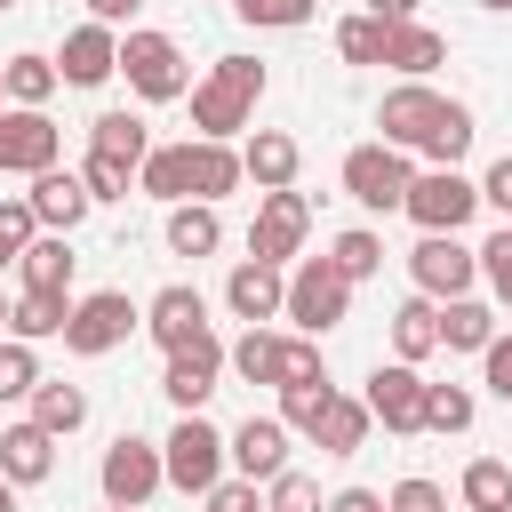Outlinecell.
<instances>
[{
	"label": "cell",
	"instance_id": "cell-7",
	"mask_svg": "<svg viewBox=\"0 0 512 512\" xmlns=\"http://www.w3.org/2000/svg\"><path fill=\"white\" fill-rule=\"evenodd\" d=\"M448 104L456 96H440L432 80H400V88H384V104H376V144H392V152H424L432 144V128L448 120Z\"/></svg>",
	"mask_w": 512,
	"mask_h": 512
},
{
	"label": "cell",
	"instance_id": "cell-55",
	"mask_svg": "<svg viewBox=\"0 0 512 512\" xmlns=\"http://www.w3.org/2000/svg\"><path fill=\"white\" fill-rule=\"evenodd\" d=\"M0 512H16V488H8V480H0Z\"/></svg>",
	"mask_w": 512,
	"mask_h": 512
},
{
	"label": "cell",
	"instance_id": "cell-47",
	"mask_svg": "<svg viewBox=\"0 0 512 512\" xmlns=\"http://www.w3.org/2000/svg\"><path fill=\"white\" fill-rule=\"evenodd\" d=\"M480 280H488V296H496V304H512V224L480 248Z\"/></svg>",
	"mask_w": 512,
	"mask_h": 512
},
{
	"label": "cell",
	"instance_id": "cell-51",
	"mask_svg": "<svg viewBox=\"0 0 512 512\" xmlns=\"http://www.w3.org/2000/svg\"><path fill=\"white\" fill-rule=\"evenodd\" d=\"M480 376H488V392H496V400H512V336H496V344L480 352Z\"/></svg>",
	"mask_w": 512,
	"mask_h": 512
},
{
	"label": "cell",
	"instance_id": "cell-24",
	"mask_svg": "<svg viewBox=\"0 0 512 512\" xmlns=\"http://www.w3.org/2000/svg\"><path fill=\"white\" fill-rule=\"evenodd\" d=\"M32 424H40L48 440H72V432L88 424V392L64 384V376H40V384H32Z\"/></svg>",
	"mask_w": 512,
	"mask_h": 512
},
{
	"label": "cell",
	"instance_id": "cell-29",
	"mask_svg": "<svg viewBox=\"0 0 512 512\" xmlns=\"http://www.w3.org/2000/svg\"><path fill=\"white\" fill-rule=\"evenodd\" d=\"M168 248H176V256H216V248H224V216H216L208 200H176V208H168Z\"/></svg>",
	"mask_w": 512,
	"mask_h": 512
},
{
	"label": "cell",
	"instance_id": "cell-61",
	"mask_svg": "<svg viewBox=\"0 0 512 512\" xmlns=\"http://www.w3.org/2000/svg\"><path fill=\"white\" fill-rule=\"evenodd\" d=\"M0 96H8V88H0Z\"/></svg>",
	"mask_w": 512,
	"mask_h": 512
},
{
	"label": "cell",
	"instance_id": "cell-58",
	"mask_svg": "<svg viewBox=\"0 0 512 512\" xmlns=\"http://www.w3.org/2000/svg\"><path fill=\"white\" fill-rule=\"evenodd\" d=\"M104 512H128V504H104Z\"/></svg>",
	"mask_w": 512,
	"mask_h": 512
},
{
	"label": "cell",
	"instance_id": "cell-32",
	"mask_svg": "<svg viewBox=\"0 0 512 512\" xmlns=\"http://www.w3.org/2000/svg\"><path fill=\"white\" fill-rule=\"evenodd\" d=\"M0 88H8L24 112H48V96H56L64 80H56V56H32V48H24V56L0 64Z\"/></svg>",
	"mask_w": 512,
	"mask_h": 512
},
{
	"label": "cell",
	"instance_id": "cell-30",
	"mask_svg": "<svg viewBox=\"0 0 512 512\" xmlns=\"http://www.w3.org/2000/svg\"><path fill=\"white\" fill-rule=\"evenodd\" d=\"M488 344H496V312L480 296L440 304V352H488Z\"/></svg>",
	"mask_w": 512,
	"mask_h": 512
},
{
	"label": "cell",
	"instance_id": "cell-13",
	"mask_svg": "<svg viewBox=\"0 0 512 512\" xmlns=\"http://www.w3.org/2000/svg\"><path fill=\"white\" fill-rule=\"evenodd\" d=\"M216 384H224V336H216V328H208V336H192V344H176V352H168V368H160V392L176 400V416H200Z\"/></svg>",
	"mask_w": 512,
	"mask_h": 512
},
{
	"label": "cell",
	"instance_id": "cell-14",
	"mask_svg": "<svg viewBox=\"0 0 512 512\" xmlns=\"http://www.w3.org/2000/svg\"><path fill=\"white\" fill-rule=\"evenodd\" d=\"M360 400H368V416H376L384 432H400V440H416V432H424V376H416L408 360H392V368H376Z\"/></svg>",
	"mask_w": 512,
	"mask_h": 512
},
{
	"label": "cell",
	"instance_id": "cell-1",
	"mask_svg": "<svg viewBox=\"0 0 512 512\" xmlns=\"http://www.w3.org/2000/svg\"><path fill=\"white\" fill-rule=\"evenodd\" d=\"M256 104H264V64L256 56H216L208 80H192V128H200V144L248 136Z\"/></svg>",
	"mask_w": 512,
	"mask_h": 512
},
{
	"label": "cell",
	"instance_id": "cell-26",
	"mask_svg": "<svg viewBox=\"0 0 512 512\" xmlns=\"http://www.w3.org/2000/svg\"><path fill=\"white\" fill-rule=\"evenodd\" d=\"M136 192H144V200H168V208L192 200V152H184V144H152L144 168H136Z\"/></svg>",
	"mask_w": 512,
	"mask_h": 512
},
{
	"label": "cell",
	"instance_id": "cell-46",
	"mask_svg": "<svg viewBox=\"0 0 512 512\" xmlns=\"http://www.w3.org/2000/svg\"><path fill=\"white\" fill-rule=\"evenodd\" d=\"M32 232H40V224H32L24 192H16V200H0V272H8V264H16L24 248H32Z\"/></svg>",
	"mask_w": 512,
	"mask_h": 512
},
{
	"label": "cell",
	"instance_id": "cell-23",
	"mask_svg": "<svg viewBox=\"0 0 512 512\" xmlns=\"http://www.w3.org/2000/svg\"><path fill=\"white\" fill-rule=\"evenodd\" d=\"M72 240L64 232H32V248L16 256V280L32 288V296H72Z\"/></svg>",
	"mask_w": 512,
	"mask_h": 512
},
{
	"label": "cell",
	"instance_id": "cell-8",
	"mask_svg": "<svg viewBox=\"0 0 512 512\" xmlns=\"http://www.w3.org/2000/svg\"><path fill=\"white\" fill-rule=\"evenodd\" d=\"M400 208L416 216V232H464L480 216V184L464 168H416V184H408Z\"/></svg>",
	"mask_w": 512,
	"mask_h": 512
},
{
	"label": "cell",
	"instance_id": "cell-16",
	"mask_svg": "<svg viewBox=\"0 0 512 512\" xmlns=\"http://www.w3.org/2000/svg\"><path fill=\"white\" fill-rule=\"evenodd\" d=\"M120 72V32L112 24H72L64 48H56V80L64 88H104Z\"/></svg>",
	"mask_w": 512,
	"mask_h": 512
},
{
	"label": "cell",
	"instance_id": "cell-17",
	"mask_svg": "<svg viewBox=\"0 0 512 512\" xmlns=\"http://www.w3.org/2000/svg\"><path fill=\"white\" fill-rule=\"evenodd\" d=\"M24 208H32V224L40 232H80V216L96 208L88 200V184H80V168H48V176H32V192H24Z\"/></svg>",
	"mask_w": 512,
	"mask_h": 512
},
{
	"label": "cell",
	"instance_id": "cell-37",
	"mask_svg": "<svg viewBox=\"0 0 512 512\" xmlns=\"http://www.w3.org/2000/svg\"><path fill=\"white\" fill-rule=\"evenodd\" d=\"M336 56H344V64H384V16H368V8L344 16V24H336Z\"/></svg>",
	"mask_w": 512,
	"mask_h": 512
},
{
	"label": "cell",
	"instance_id": "cell-40",
	"mask_svg": "<svg viewBox=\"0 0 512 512\" xmlns=\"http://www.w3.org/2000/svg\"><path fill=\"white\" fill-rule=\"evenodd\" d=\"M32 384H40V352L16 344V336H0V408L8 400H32Z\"/></svg>",
	"mask_w": 512,
	"mask_h": 512
},
{
	"label": "cell",
	"instance_id": "cell-19",
	"mask_svg": "<svg viewBox=\"0 0 512 512\" xmlns=\"http://www.w3.org/2000/svg\"><path fill=\"white\" fill-rule=\"evenodd\" d=\"M144 336H152L160 352H176V344L208 336V296H200V288H184V280H168V288L144 304Z\"/></svg>",
	"mask_w": 512,
	"mask_h": 512
},
{
	"label": "cell",
	"instance_id": "cell-57",
	"mask_svg": "<svg viewBox=\"0 0 512 512\" xmlns=\"http://www.w3.org/2000/svg\"><path fill=\"white\" fill-rule=\"evenodd\" d=\"M480 8H512V0H480Z\"/></svg>",
	"mask_w": 512,
	"mask_h": 512
},
{
	"label": "cell",
	"instance_id": "cell-56",
	"mask_svg": "<svg viewBox=\"0 0 512 512\" xmlns=\"http://www.w3.org/2000/svg\"><path fill=\"white\" fill-rule=\"evenodd\" d=\"M8 304H16V296H0V336H8Z\"/></svg>",
	"mask_w": 512,
	"mask_h": 512
},
{
	"label": "cell",
	"instance_id": "cell-53",
	"mask_svg": "<svg viewBox=\"0 0 512 512\" xmlns=\"http://www.w3.org/2000/svg\"><path fill=\"white\" fill-rule=\"evenodd\" d=\"M328 512H384V496H376V488H336Z\"/></svg>",
	"mask_w": 512,
	"mask_h": 512
},
{
	"label": "cell",
	"instance_id": "cell-18",
	"mask_svg": "<svg viewBox=\"0 0 512 512\" xmlns=\"http://www.w3.org/2000/svg\"><path fill=\"white\" fill-rule=\"evenodd\" d=\"M280 296H288V272H272V264H256V256H240V264L224 272V312L248 320V328L280 320Z\"/></svg>",
	"mask_w": 512,
	"mask_h": 512
},
{
	"label": "cell",
	"instance_id": "cell-52",
	"mask_svg": "<svg viewBox=\"0 0 512 512\" xmlns=\"http://www.w3.org/2000/svg\"><path fill=\"white\" fill-rule=\"evenodd\" d=\"M136 8H144V0H88V24H112V32H120Z\"/></svg>",
	"mask_w": 512,
	"mask_h": 512
},
{
	"label": "cell",
	"instance_id": "cell-31",
	"mask_svg": "<svg viewBox=\"0 0 512 512\" xmlns=\"http://www.w3.org/2000/svg\"><path fill=\"white\" fill-rule=\"evenodd\" d=\"M368 400H352V392H336L328 400V416H320V432H312V448L320 456H360V440H368Z\"/></svg>",
	"mask_w": 512,
	"mask_h": 512
},
{
	"label": "cell",
	"instance_id": "cell-35",
	"mask_svg": "<svg viewBox=\"0 0 512 512\" xmlns=\"http://www.w3.org/2000/svg\"><path fill=\"white\" fill-rule=\"evenodd\" d=\"M456 496H464V512H504V504H512V464L472 456V464H464V480H456Z\"/></svg>",
	"mask_w": 512,
	"mask_h": 512
},
{
	"label": "cell",
	"instance_id": "cell-49",
	"mask_svg": "<svg viewBox=\"0 0 512 512\" xmlns=\"http://www.w3.org/2000/svg\"><path fill=\"white\" fill-rule=\"evenodd\" d=\"M200 504H208V512H264V496H256V480H232V472H224V480H216V488H208Z\"/></svg>",
	"mask_w": 512,
	"mask_h": 512
},
{
	"label": "cell",
	"instance_id": "cell-2",
	"mask_svg": "<svg viewBox=\"0 0 512 512\" xmlns=\"http://www.w3.org/2000/svg\"><path fill=\"white\" fill-rule=\"evenodd\" d=\"M344 312H352V280H344L328 256H296V264H288L280 320H296V336H328V328H344Z\"/></svg>",
	"mask_w": 512,
	"mask_h": 512
},
{
	"label": "cell",
	"instance_id": "cell-59",
	"mask_svg": "<svg viewBox=\"0 0 512 512\" xmlns=\"http://www.w3.org/2000/svg\"><path fill=\"white\" fill-rule=\"evenodd\" d=\"M0 8H16V0H0Z\"/></svg>",
	"mask_w": 512,
	"mask_h": 512
},
{
	"label": "cell",
	"instance_id": "cell-38",
	"mask_svg": "<svg viewBox=\"0 0 512 512\" xmlns=\"http://www.w3.org/2000/svg\"><path fill=\"white\" fill-rule=\"evenodd\" d=\"M328 400H336V384H288V392H280V424L312 440V432H320V416H328Z\"/></svg>",
	"mask_w": 512,
	"mask_h": 512
},
{
	"label": "cell",
	"instance_id": "cell-21",
	"mask_svg": "<svg viewBox=\"0 0 512 512\" xmlns=\"http://www.w3.org/2000/svg\"><path fill=\"white\" fill-rule=\"evenodd\" d=\"M384 64H392L400 80H432V72L448 64V32H432L424 16H408V24H384Z\"/></svg>",
	"mask_w": 512,
	"mask_h": 512
},
{
	"label": "cell",
	"instance_id": "cell-25",
	"mask_svg": "<svg viewBox=\"0 0 512 512\" xmlns=\"http://www.w3.org/2000/svg\"><path fill=\"white\" fill-rule=\"evenodd\" d=\"M88 152H104V160H120V168H144L152 128H144L136 112H96V120H88Z\"/></svg>",
	"mask_w": 512,
	"mask_h": 512
},
{
	"label": "cell",
	"instance_id": "cell-4",
	"mask_svg": "<svg viewBox=\"0 0 512 512\" xmlns=\"http://www.w3.org/2000/svg\"><path fill=\"white\" fill-rule=\"evenodd\" d=\"M120 72H128V88H136L144 104L192 96V64H184V48H176L168 32H120Z\"/></svg>",
	"mask_w": 512,
	"mask_h": 512
},
{
	"label": "cell",
	"instance_id": "cell-34",
	"mask_svg": "<svg viewBox=\"0 0 512 512\" xmlns=\"http://www.w3.org/2000/svg\"><path fill=\"white\" fill-rule=\"evenodd\" d=\"M64 320H72V296H32V288H24V296L8 304V336H16V344L64 336Z\"/></svg>",
	"mask_w": 512,
	"mask_h": 512
},
{
	"label": "cell",
	"instance_id": "cell-43",
	"mask_svg": "<svg viewBox=\"0 0 512 512\" xmlns=\"http://www.w3.org/2000/svg\"><path fill=\"white\" fill-rule=\"evenodd\" d=\"M464 152H472V112H464V104H448V120L432 128V144H424V160H432V168H456Z\"/></svg>",
	"mask_w": 512,
	"mask_h": 512
},
{
	"label": "cell",
	"instance_id": "cell-22",
	"mask_svg": "<svg viewBox=\"0 0 512 512\" xmlns=\"http://www.w3.org/2000/svg\"><path fill=\"white\" fill-rule=\"evenodd\" d=\"M48 472H56V440H48L32 416H24V424H0V480H8V488H40Z\"/></svg>",
	"mask_w": 512,
	"mask_h": 512
},
{
	"label": "cell",
	"instance_id": "cell-60",
	"mask_svg": "<svg viewBox=\"0 0 512 512\" xmlns=\"http://www.w3.org/2000/svg\"><path fill=\"white\" fill-rule=\"evenodd\" d=\"M504 512H512V504H504Z\"/></svg>",
	"mask_w": 512,
	"mask_h": 512
},
{
	"label": "cell",
	"instance_id": "cell-54",
	"mask_svg": "<svg viewBox=\"0 0 512 512\" xmlns=\"http://www.w3.org/2000/svg\"><path fill=\"white\" fill-rule=\"evenodd\" d=\"M424 0H368V16H384V24H408Z\"/></svg>",
	"mask_w": 512,
	"mask_h": 512
},
{
	"label": "cell",
	"instance_id": "cell-28",
	"mask_svg": "<svg viewBox=\"0 0 512 512\" xmlns=\"http://www.w3.org/2000/svg\"><path fill=\"white\" fill-rule=\"evenodd\" d=\"M392 352H400L408 368H424V360L440 352V304H432V296H408V304L392 312Z\"/></svg>",
	"mask_w": 512,
	"mask_h": 512
},
{
	"label": "cell",
	"instance_id": "cell-10",
	"mask_svg": "<svg viewBox=\"0 0 512 512\" xmlns=\"http://www.w3.org/2000/svg\"><path fill=\"white\" fill-rule=\"evenodd\" d=\"M408 280H416V296L456 304V296H472V280H480V248H464L456 232H424V240L408 248Z\"/></svg>",
	"mask_w": 512,
	"mask_h": 512
},
{
	"label": "cell",
	"instance_id": "cell-9",
	"mask_svg": "<svg viewBox=\"0 0 512 512\" xmlns=\"http://www.w3.org/2000/svg\"><path fill=\"white\" fill-rule=\"evenodd\" d=\"M304 232H312V200L288 184V192H264L256 200V224H248V256L256 264H272V272H288L296 256H304Z\"/></svg>",
	"mask_w": 512,
	"mask_h": 512
},
{
	"label": "cell",
	"instance_id": "cell-39",
	"mask_svg": "<svg viewBox=\"0 0 512 512\" xmlns=\"http://www.w3.org/2000/svg\"><path fill=\"white\" fill-rule=\"evenodd\" d=\"M424 432H472V392L464 384H424Z\"/></svg>",
	"mask_w": 512,
	"mask_h": 512
},
{
	"label": "cell",
	"instance_id": "cell-42",
	"mask_svg": "<svg viewBox=\"0 0 512 512\" xmlns=\"http://www.w3.org/2000/svg\"><path fill=\"white\" fill-rule=\"evenodd\" d=\"M312 8L320 0H232V16H248L256 32H296V24H312Z\"/></svg>",
	"mask_w": 512,
	"mask_h": 512
},
{
	"label": "cell",
	"instance_id": "cell-33",
	"mask_svg": "<svg viewBox=\"0 0 512 512\" xmlns=\"http://www.w3.org/2000/svg\"><path fill=\"white\" fill-rule=\"evenodd\" d=\"M224 368H232L240 384H280V336H272V328H240V336L224 344Z\"/></svg>",
	"mask_w": 512,
	"mask_h": 512
},
{
	"label": "cell",
	"instance_id": "cell-6",
	"mask_svg": "<svg viewBox=\"0 0 512 512\" xmlns=\"http://www.w3.org/2000/svg\"><path fill=\"white\" fill-rule=\"evenodd\" d=\"M96 488H104V504H128V512H144V504L168 488V472H160V440H144V432H120V440L104 448V464H96Z\"/></svg>",
	"mask_w": 512,
	"mask_h": 512
},
{
	"label": "cell",
	"instance_id": "cell-44",
	"mask_svg": "<svg viewBox=\"0 0 512 512\" xmlns=\"http://www.w3.org/2000/svg\"><path fill=\"white\" fill-rule=\"evenodd\" d=\"M80 184H88V200H96V208H112V200H128V184H136V168H120V160H104V152H88V160H80Z\"/></svg>",
	"mask_w": 512,
	"mask_h": 512
},
{
	"label": "cell",
	"instance_id": "cell-45",
	"mask_svg": "<svg viewBox=\"0 0 512 512\" xmlns=\"http://www.w3.org/2000/svg\"><path fill=\"white\" fill-rule=\"evenodd\" d=\"M288 384H328V368H320V344H312V336H280V384H272V392H288Z\"/></svg>",
	"mask_w": 512,
	"mask_h": 512
},
{
	"label": "cell",
	"instance_id": "cell-36",
	"mask_svg": "<svg viewBox=\"0 0 512 512\" xmlns=\"http://www.w3.org/2000/svg\"><path fill=\"white\" fill-rule=\"evenodd\" d=\"M328 264L360 288V280H376V272H384V240H376L368 224H352V232H336V240H328Z\"/></svg>",
	"mask_w": 512,
	"mask_h": 512
},
{
	"label": "cell",
	"instance_id": "cell-12",
	"mask_svg": "<svg viewBox=\"0 0 512 512\" xmlns=\"http://www.w3.org/2000/svg\"><path fill=\"white\" fill-rule=\"evenodd\" d=\"M0 168L24 176V184L48 176V168H64V128H56L48 112H24V104L0 112Z\"/></svg>",
	"mask_w": 512,
	"mask_h": 512
},
{
	"label": "cell",
	"instance_id": "cell-27",
	"mask_svg": "<svg viewBox=\"0 0 512 512\" xmlns=\"http://www.w3.org/2000/svg\"><path fill=\"white\" fill-rule=\"evenodd\" d=\"M184 152H192V200H208V208H216L224 192H240V184H248V176H240V144H200V136H192Z\"/></svg>",
	"mask_w": 512,
	"mask_h": 512
},
{
	"label": "cell",
	"instance_id": "cell-50",
	"mask_svg": "<svg viewBox=\"0 0 512 512\" xmlns=\"http://www.w3.org/2000/svg\"><path fill=\"white\" fill-rule=\"evenodd\" d=\"M480 208H496V216L512 224V152H504V160H496V168L480 176Z\"/></svg>",
	"mask_w": 512,
	"mask_h": 512
},
{
	"label": "cell",
	"instance_id": "cell-15",
	"mask_svg": "<svg viewBox=\"0 0 512 512\" xmlns=\"http://www.w3.org/2000/svg\"><path fill=\"white\" fill-rule=\"evenodd\" d=\"M224 464H232V480H280L288 472V424L280 416H248L240 432H224Z\"/></svg>",
	"mask_w": 512,
	"mask_h": 512
},
{
	"label": "cell",
	"instance_id": "cell-41",
	"mask_svg": "<svg viewBox=\"0 0 512 512\" xmlns=\"http://www.w3.org/2000/svg\"><path fill=\"white\" fill-rule=\"evenodd\" d=\"M264 512H328V496L312 472H280V480H264Z\"/></svg>",
	"mask_w": 512,
	"mask_h": 512
},
{
	"label": "cell",
	"instance_id": "cell-11",
	"mask_svg": "<svg viewBox=\"0 0 512 512\" xmlns=\"http://www.w3.org/2000/svg\"><path fill=\"white\" fill-rule=\"evenodd\" d=\"M408 184H416V160H408V152H392V144H352V152H344V192H352L360 208L392 216V208L408 200Z\"/></svg>",
	"mask_w": 512,
	"mask_h": 512
},
{
	"label": "cell",
	"instance_id": "cell-48",
	"mask_svg": "<svg viewBox=\"0 0 512 512\" xmlns=\"http://www.w3.org/2000/svg\"><path fill=\"white\" fill-rule=\"evenodd\" d=\"M384 512H448V488H440V480H400V488L384 496Z\"/></svg>",
	"mask_w": 512,
	"mask_h": 512
},
{
	"label": "cell",
	"instance_id": "cell-3",
	"mask_svg": "<svg viewBox=\"0 0 512 512\" xmlns=\"http://www.w3.org/2000/svg\"><path fill=\"white\" fill-rule=\"evenodd\" d=\"M136 328H144V304H128V288H88V296H72L64 352H80V360H104V352H120Z\"/></svg>",
	"mask_w": 512,
	"mask_h": 512
},
{
	"label": "cell",
	"instance_id": "cell-5",
	"mask_svg": "<svg viewBox=\"0 0 512 512\" xmlns=\"http://www.w3.org/2000/svg\"><path fill=\"white\" fill-rule=\"evenodd\" d=\"M160 472H168V488H184V496H208L232 464H224V432L208 424V416H176V432L160 440Z\"/></svg>",
	"mask_w": 512,
	"mask_h": 512
},
{
	"label": "cell",
	"instance_id": "cell-20",
	"mask_svg": "<svg viewBox=\"0 0 512 512\" xmlns=\"http://www.w3.org/2000/svg\"><path fill=\"white\" fill-rule=\"evenodd\" d=\"M296 168H304V144H296L288 128H248V144H240V176H248L256 192H288Z\"/></svg>",
	"mask_w": 512,
	"mask_h": 512
}]
</instances>
